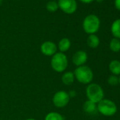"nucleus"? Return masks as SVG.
Here are the masks:
<instances>
[{"label": "nucleus", "instance_id": "obj_1", "mask_svg": "<svg viewBox=\"0 0 120 120\" xmlns=\"http://www.w3.org/2000/svg\"><path fill=\"white\" fill-rule=\"evenodd\" d=\"M50 64L54 71L57 73L64 72L69 65L68 58L64 53L57 52L52 56Z\"/></svg>", "mask_w": 120, "mask_h": 120}, {"label": "nucleus", "instance_id": "obj_2", "mask_svg": "<svg viewBox=\"0 0 120 120\" xmlns=\"http://www.w3.org/2000/svg\"><path fill=\"white\" fill-rule=\"evenodd\" d=\"M74 74L75 79L82 84H90L94 76L92 69L86 65L76 67L74 71Z\"/></svg>", "mask_w": 120, "mask_h": 120}, {"label": "nucleus", "instance_id": "obj_3", "mask_svg": "<svg viewBox=\"0 0 120 120\" xmlns=\"http://www.w3.org/2000/svg\"><path fill=\"white\" fill-rule=\"evenodd\" d=\"M86 96L88 100L96 104L104 99V90L102 88L98 83H90L86 89Z\"/></svg>", "mask_w": 120, "mask_h": 120}, {"label": "nucleus", "instance_id": "obj_4", "mask_svg": "<svg viewBox=\"0 0 120 120\" xmlns=\"http://www.w3.org/2000/svg\"><path fill=\"white\" fill-rule=\"evenodd\" d=\"M100 26V21L99 18L94 14H90L87 16L83 21V30L89 34L96 33Z\"/></svg>", "mask_w": 120, "mask_h": 120}, {"label": "nucleus", "instance_id": "obj_5", "mask_svg": "<svg viewBox=\"0 0 120 120\" xmlns=\"http://www.w3.org/2000/svg\"><path fill=\"white\" fill-rule=\"evenodd\" d=\"M97 109L101 114L105 116H111L116 113L117 107L112 100L102 99L98 103Z\"/></svg>", "mask_w": 120, "mask_h": 120}, {"label": "nucleus", "instance_id": "obj_6", "mask_svg": "<svg viewBox=\"0 0 120 120\" xmlns=\"http://www.w3.org/2000/svg\"><path fill=\"white\" fill-rule=\"evenodd\" d=\"M70 101L69 93L65 90H59L56 92L52 97V102L57 108L65 107Z\"/></svg>", "mask_w": 120, "mask_h": 120}, {"label": "nucleus", "instance_id": "obj_7", "mask_svg": "<svg viewBox=\"0 0 120 120\" xmlns=\"http://www.w3.org/2000/svg\"><path fill=\"white\" fill-rule=\"evenodd\" d=\"M57 3L59 8L67 14H72L77 9L76 0H59Z\"/></svg>", "mask_w": 120, "mask_h": 120}, {"label": "nucleus", "instance_id": "obj_8", "mask_svg": "<svg viewBox=\"0 0 120 120\" xmlns=\"http://www.w3.org/2000/svg\"><path fill=\"white\" fill-rule=\"evenodd\" d=\"M40 52L45 56H52L54 54L57 52V46L54 42L47 40L44 42L41 45Z\"/></svg>", "mask_w": 120, "mask_h": 120}, {"label": "nucleus", "instance_id": "obj_9", "mask_svg": "<svg viewBox=\"0 0 120 120\" xmlns=\"http://www.w3.org/2000/svg\"><path fill=\"white\" fill-rule=\"evenodd\" d=\"M87 60L88 54L83 50H79L76 52L72 56V62L77 67L85 65Z\"/></svg>", "mask_w": 120, "mask_h": 120}, {"label": "nucleus", "instance_id": "obj_10", "mask_svg": "<svg viewBox=\"0 0 120 120\" xmlns=\"http://www.w3.org/2000/svg\"><path fill=\"white\" fill-rule=\"evenodd\" d=\"M71 45V43L69 38H63L59 40L58 45H57V49L59 50L60 52L64 53L70 49Z\"/></svg>", "mask_w": 120, "mask_h": 120}, {"label": "nucleus", "instance_id": "obj_11", "mask_svg": "<svg viewBox=\"0 0 120 120\" xmlns=\"http://www.w3.org/2000/svg\"><path fill=\"white\" fill-rule=\"evenodd\" d=\"M83 109L86 113L90 114H94L98 111L97 104L90 101V100H88L84 102V104L83 105Z\"/></svg>", "mask_w": 120, "mask_h": 120}, {"label": "nucleus", "instance_id": "obj_12", "mask_svg": "<svg viewBox=\"0 0 120 120\" xmlns=\"http://www.w3.org/2000/svg\"><path fill=\"white\" fill-rule=\"evenodd\" d=\"M75 80V76L74 72L67 71L64 73L62 76V82L65 86H71L74 83Z\"/></svg>", "mask_w": 120, "mask_h": 120}, {"label": "nucleus", "instance_id": "obj_13", "mask_svg": "<svg viewBox=\"0 0 120 120\" xmlns=\"http://www.w3.org/2000/svg\"><path fill=\"white\" fill-rule=\"evenodd\" d=\"M109 69L113 75H120V61L112 60L109 64Z\"/></svg>", "mask_w": 120, "mask_h": 120}, {"label": "nucleus", "instance_id": "obj_14", "mask_svg": "<svg viewBox=\"0 0 120 120\" xmlns=\"http://www.w3.org/2000/svg\"><path fill=\"white\" fill-rule=\"evenodd\" d=\"M87 44L88 47L90 48H93V49L97 48L100 45V39L95 34L89 35L87 39Z\"/></svg>", "mask_w": 120, "mask_h": 120}, {"label": "nucleus", "instance_id": "obj_15", "mask_svg": "<svg viewBox=\"0 0 120 120\" xmlns=\"http://www.w3.org/2000/svg\"><path fill=\"white\" fill-rule=\"evenodd\" d=\"M111 32L115 38H120V19L115 20L111 26Z\"/></svg>", "mask_w": 120, "mask_h": 120}, {"label": "nucleus", "instance_id": "obj_16", "mask_svg": "<svg viewBox=\"0 0 120 120\" xmlns=\"http://www.w3.org/2000/svg\"><path fill=\"white\" fill-rule=\"evenodd\" d=\"M45 120H64V116L59 112H50L45 117Z\"/></svg>", "mask_w": 120, "mask_h": 120}, {"label": "nucleus", "instance_id": "obj_17", "mask_svg": "<svg viewBox=\"0 0 120 120\" xmlns=\"http://www.w3.org/2000/svg\"><path fill=\"white\" fill-rule=\"evenodd\" d=\"M109 49L113 52H119L120 51V40L117 38H114L111 40L109 45Z\"/></svg>", "mask_w": 120, "mask_h": 120}, {"label": "nucleus", "instance_id": "obj_18", "mask_svg": "<svg viewBox=\"0 0 120 120\" xmlns=\"http://www.w3.org/2000/svg\"><path fill=\"white\" fill-rule=\"evenodd\" d=\"M58 8V3L55 1H49L46 4V9L49 12H55L57 11Z\"/></svg>", "mask_w": 120, "mask_h": 120}, {"label": "nucleus", "instance_id": "obj_19", "mask_svg": "<svg viewBox=\"0 0 120 120\" xmlns=\"http://www.w3.org/2000/svg\"><path fill=\"white\" fill-rule=\"evenodd\" d=\"M107 83L109 86H116L119 84V78L117 77V76L111 75L109 76V78L107 79Z\"/></svg>", "mask_w": 120, "mask_h": 120}, {"label": "nucleus", "instance_id": "obj_20", "mask_svg": "<svg viewBox=\"0 0 120 120\" xmlns=\"http://www.w3.org/2000/svg\"><path fill=\"white\" fill-rule=\"evenodd\" d=\"M68 93H69V95L70 98H75V97L76 96V95H77L76 91V90H70Z\"/></svg>", "mask_w": 120, "mask_h": 120}, {"label": "nucleus", "instance_id": "obj_21", "mask_svg": "<svg viewBox=\"0 0 120 120\" xmlns=\"http://www.w3.org/2000/svg\"><path fill=\"white\" fill-rule=\"evenodd\" d=\"M114 6L116 9L120 11V0H115L114 1Z\"/></svg>", "mask_w": 120, "mask_h": 120}, {"label": "nucleus", "instance_id": "obj_22", "mask_svg": "<svg viewBox=\"0 0 120 120\" xmlns=\"http://www.w3.org/2000/svg\"><path fill=\"white\" fill-rule=\"evenodd\" d=\"M80 1L85 4H89V3H91L92 2H93L94 0H80Z\"/></svg>", "mask_w": 120, "mask_h": 120}, {"label": "nucleus", "instance_id": "obj_23", "mask_svg": "<svg viewBox=\"0 0 120 120\" xmlns=\"http://www.w3.org/2000/svg\"><path fill=\"white\" fill-rule=\"evenodd\" d=\"M26 120H36V119L34 118H28V119H26Z\"/></svg>", "mask_w": 120, "mask_h": 120}, {"label": "nucleus", "instance_id": "obj_24", "mask_svg": "<svg viewBox=\"0 0 120 120\" xmlns=\"http://www.w3.org/2000/svg\"><path fill=\"white\" fill-rule=\"evenodd\" d=\"M96 2H99V3H101V2H103V0H96Z\"/></svg>", "mask_w": 120, "mask_h": 120}, {"label": "nucleus", "instance_id": "obj_25", "mask_svg": "<svg viewBox=\"0 0 120 120\" xmlns=\"http://www.w3.org/2000/svg\"><path fill=\"white\" fill-rule=\"evenodd\" d=\"M2 1L3 0H0V6H1V4H2Z\"/></svg>", "mask_w": 120, "mask_h": 120}, {"label": "nucleus", "instance_id": "obj_26", "mask_svg": "<svg viewBox=\"0 0 120 120\" xmlns=\"http://www.w3.org/2000/svg\"><path fill=\"white\" fill-rule=\"evenodd\" d=\"M119 84L120 85V76H119Z\"/></svg>", "mask_w": 120, "mask_h": 120}]
</instances>
